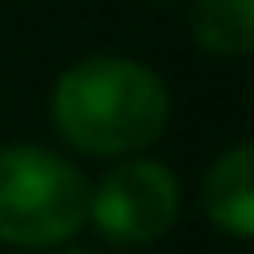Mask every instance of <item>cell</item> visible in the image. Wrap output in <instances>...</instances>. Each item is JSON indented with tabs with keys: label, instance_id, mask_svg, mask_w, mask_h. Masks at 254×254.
Listing matches in <instances>:
<instances>
[{
	"label": "cell",
	"instance_id": "1",
	"mask_svg": "<svg viewBox=\"0 0 254 254\" xmlns=\"http://www.w3.org/2000/svg\"><path fill=\"white\" fill-rule=\"evenodd\" d=\"M52 123L85 155H136L170 123V90L132 57H85L52 85Z\"/></svg>",
	"mask_w": 254,
	"mask_h": 254
},
{
	"label": "cell",
	"instance_id": "2",
	"mask_svg": "<svg viewBox=\"0 0 254 254\" xmlns=\"http://www.w3.org/2000/svg\"><path fill=\"white\" fill-rule=\"evenodd\" d=\"M90 184L66 155L47 146L0 151V240L19 250L66 245L85 226Z\"/></svg>",
	"mask_w": 254,
	"mask_h": 254
},
{
	"label": "cell",
	"instance_id": "3",
	"mask_svg": "<svg viewBox=\"0 0 254 254\" xmlns=\"http://www.w3.org/2000/svg\"><path fill=\"white\" fill-rule=\"evenodd\" d=\"M179 217V179L160 160H123L90 189L85 221L113 245H151Z\"/></svg>",
	"mask_w": 254,
	"mask_h": 254
},
{
	"label": "cell",
	"instance_id": "4",
	"mask_svg": "<svg viewBox=\"0 0 254 254\" xmlns=\"http://www.w3.org/2000/svg\"><path fill=\"white\" fill-rule=\"evenodd\" d=\"M202 212L212 226L245 240L254 236V151L245 141L231 146L202 179Z\"/></svg>",
	"mask_w": 254,
	"mask_h": 254
},
{
	"label": "cell",
	"instance_id": "5",
	"mask_svg": "<svg viewBox=\"0 0 254 254\" xmlns=\"http://www.w3.org/2000/svg\"><path fill=\"white\" fill-rule=\"evenodd\" d=\"M189 24L202 52L245 57L254 47V0H198Z\"/></svg>",
	"mask_w": 254,
	"mask_h": 254
},
{
	"label": "cell",
	"instance_id": "6",
	"mask_svg": "<svg viewBox=\"0 0 254 254\" xmlns=\"http://www.w3.org/2000/svg\"><path fill=\"white\" fill-rule=\"evenodd\" d=\"M66 254H94V250H66Z\"/></svg>",
	"mask_w": 254,
	"mask_h": 254
}]
</instances>
